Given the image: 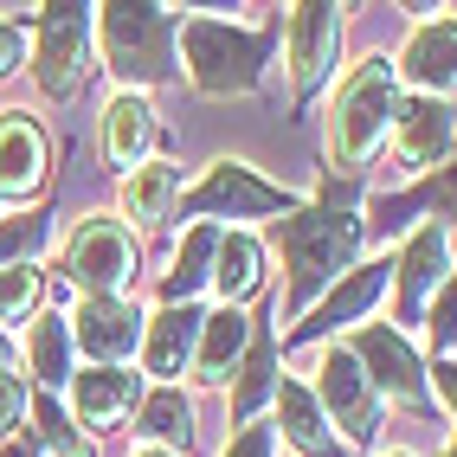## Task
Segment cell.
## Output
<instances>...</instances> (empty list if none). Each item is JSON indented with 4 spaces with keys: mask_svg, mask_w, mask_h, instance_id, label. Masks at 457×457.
<instances>
[{
    "mask_svg": "<svg viewBox=\"0 0 457 457\" xmlns=\"http://www.w3.org/2000/svg\"><path fill=\"white\" fill-rule=\"evenodd\" d=\"M361 238H368V226H361V212H354V180H342V187L328 180L316 206L284 212L278 220V245H284L278 316H310L316 303L354 270Z\"/></svg>",
    "mask_w": 457,
    "mask_h": 457,
    "instance_id": "cell-1",
    "label": "cell"
},
{
    "mask_svg": "<svg viewBox=\"0 0 457 457\" xmlns=\"http://www.w3.org/2000/svg\"><path fill=\"white\" fill-rule=\"evenodd\" d=\"M284 39V20L238 26L220 20L212 7H194V20H180V58H187V84L200 97H252L264 84L270 46Z\"/></svg>",
    "mask_w": 457,
    "mask_h": 457,
    "instance_id": "cell-2",
    "label": "cell"
},
{
    "mask_svg": "<svg viewBox=\"0 0 457 457\" xmlns=\"http://www.w3.org/2000/svg\"><path fill=\"white\" fill-rule=\"evenodd\" d=\"M97 46L104 65L123 90H155L168 78H180L174 52H180V13L174 7H148V0H116V7H97Z\"/></svg>",
    "mask_w": 457,
    "mask_h": 457,
    "instance_id": "cell-3",
    "label": "cell"
},
{
    "mask_svg": "<svg viewBox=\"0 0 457 457\" xmlns=\"http://www.w3.org/2000/svg\"><path fill=\"white\" fill-rule=\"evenodd\" d=\"M393 116H400V71L386 58H361V65L335 84V104H328V162L335 168H368L386 136H393Z\"/></svg>",
    "mask_w": 457,
    "mask_h": 457,
    "instance_id": "cell-4",
    "label": "cell"
},
{
    "mask_svg": "<svg viewBox=\"0 0 457 457\" xmlns=\"http://www.w3.org/2000/svg\"><path fill=\"white\" fill-rule=\"evenodd\" d=\"M296 187H278V180H264L252 162H232L220 155L187 194H180L174 220H194V226H226V232H245V220H284L296 212Z\"/></svg>",
    "mask_w": 457,
    "mask_h": 457,
    "instance_id": "cell-5",
    "label": "cell"
},
{
    "mask_svg": "<svg viewBox=\"0 0 457 457\" xmlns=\"http://www.w3.org/2000/svg\"><path fill=\"white\" fill-rule=\"evenodd\" d=\"M142 270V245L116 212H84L65 238V284L84 296H123Z\"/></svg>",
    "mask_w": 457,
    "mask_h": 457,
    "instance_id": "cell-6",
    "label": "cell"
},
{
    "mask_svg": "<svg viewBox=\"0 0 457 457\" xmlns=\"http://www.w3.org/2000/svg\"><path fill=\"white\" fill-rule=\"evenodd\" d=\"M90 39H97V7H33V78L46 97H78L90 78Z\"/></svg>",
    "mask_w": 457,
    "mask_h": 457,
    "instance_id": "cell-7",
    "label": "cell"
},
{
    "mask_svg": "<svg viewBox=\"0 0 457 457\" xmlns=\"http://www.w3.org/2000/svg\"><path fill=\"white\" fill-rule=\"evenodd\" d=\"M316 400H322L328 425L342 432V445H374V438H380L386 400L374 393L368 368L354 361L348 342H328V348H322V361H316Z\"/></svg>",
    "mask_w": 457,
    "mask_h": 457,
    "instance_id": "cell-8",
    "label": "cell"
},
{
    "mask_svg": "<svg viewBox=\"0 0 457 457\" xmlns=\"http://www.w3.org/2000/svg\"><path fill=\"white\" fill-rule=\"evenodd\" d=\"M348 348H354L361 368H368V380H374L380 400H400L412 412H432V374H425L412 335H400L393 322H368V328H354Z\"/></svg>",
    "mask_w": 457,
    "mask_h": 457,
    "instance_id": "cell-9",
    "label": "cell"
},
{
    "mask_svg": "<svg viewBox=\"0 0 457 457\" xmlns=\"http://www.w3.org/2000/svg\"><path fill=\"white\" fill-rule=\"evenodd\" d=\"M342 33H348V20H342V7H328V0H303V7L284 13V58H290V90L296 97H310L335 71Z\"/></svg>",
    "mask_w": 457,
    "mask_h": 457,
    "instance_id": "cell-10",
    "label": "cell"
},
{
    "mask_svg": "<svg viewBox=\"0 0 457 457\" xmlns=\"http://www.w3.org/2000/svg\"><path fill=\"white\" fill-rule=\"evenodd\" d=\"M65 322H71V348L90 354V368H123L142 348V328H148L136 296H84Z\"/></svg>",
    "mask_w": 457,
    "mask_h": 457,
    "instance_id": "cell-11",
    "label": "cell"
},
{
    "mask_svg": "<svg viewBox=\"0 0 457 457\" xmlns=\"http://www.w3.org/2000/svg\"><path fill=\"white\" fill-rule=\"evenodd\" d=\"M393 278H400V322L393 328H425V310H432L438 284L451 278V232L432 220V226H412L406 232V252L393 258Z\"/></svg>",
    "mask_w": 457,
    "mask_h": 457,
    "instance_id": "cell-12",
    "label": "cell"
},
{
    "mask_svg": "<svg viewBox=\"0 0 457 457\" xmlns=\"http://www.w3.org/2000/svg\"><path fill=\"white\" fill-rule=\"evenodd\" d=\"M386 278H393V264L386 258H374V264H354L342 284H335L310 316H303L290 335H284V348H310V342H322V335H342V328H354L361 316H374V303L386 296Z\"/></svg>",
    "mask_w": 457,
    "mask_h": 457,
    "instance_id": "cell-13",
    "label": "cell"
},
{
    "mask_svg": "<svg viewBox=\"0 0 457 457\" xmlns=\"http://www.w3.org/2000/svg\"><path fill=\"white\" fill-rule=\"evenodd\" d=\"M52 180V142L26 110H0V200H39Z\"/></svg>",
    "mask_w": 457,
    "mask_h": 457,
    "instance_id": "cell-14",
    "label": "cell"
},
{
    "mask_svg": "<svg viewBox=\"0 0 457 457\" xmlns=\"http://www.w3.org/2000/svg\"><path fill=\"white\" fill-rule=\"evenodd\" d=\"M393 71L412 84V97L451 104V97H457V20H445V13H438V20H419Z\"/></svg>",
    "mask_w": 457,
    "mask_h": 457,
    "instance_id": "cell-15",
    "label": "cell"
},
{
    "mask_svg": "<svg viewBox=\"0 0 457 457\" xmlns=\"http://www.w3.org/2000/svg\"><path fill=\"white\" fill-rule=\"evenodd\" d=\"M457 148V110L438 97H400L393 116V155L406 168H445Z\"/></svg>",
    "mask_w": 457,
    "mask_h": 457,
    "instance_id": "cell-16",
    "label": "cell"
},
{
    "mask_svg": "<svg viewBox=\"0 0 457 457\" xmlns=\"http://www.w3.org/2000/svg\"><path fill=\"white\" fill-rule=\"evenodd\" d=\"M200 328H206V310H200V303H162V310L148 316V328H142V361H148V374H155L162 386H174L180 374L194 368Z\"/></svg>",
    "mask_w": 457,
    "mask_h": 457,
    "instance_id": "cell-17",
    "label": "cell"
},
{
    "mask_svg": "<svg viewBox=\"0 0 457 457\" xmlns=\"http://www.w3.org/2000/svg\"><path fill=\"white\" fill-rule=\"evenodd\" d=\"M97 148L116 174H136L155 148V104L136 97V90H116L104 104V123H97Z\"/></svg>",
    "mask_w": 457,
    "mask_h": 457,
    "instance_id": "cell-18",
    "label": "cell"
},
{
    "mask_svg": "<svg viewBox=\"0 0 457 457\" xmlns=\"http://www.w3.org/2000/svg\"><path fill=\"white\" fill-rule=\"evenodd\" d=\"M142 393L148 386L129 368H84V374H71V412L90 432H110V425H123L142 406Z\"/></svg>",
    "mask_w": 457,
    "mask_h": 457,
    "instance_id": "cell-19",
    "label": "cell"
},
{
    "mask_svg": "<svg viewBox=\"0 0 457 457\" xmlns=\"http://www.w3.org/2000/svg\"><path fill=\"white\" fill-rule=\"evenodd\" d=\"M278 438L284 445H296L303 457H342L348 445H342V432L328 425V412H322V400H316V386H303V380H278Z\"/></svg>",
    "mask_w": 457,
    "mask_h": 457,
    "instance_id": "cell-20",
    "label": "cell"
},
{
    "mask_svg": "<svg viewBox=\"0 0 457 457\" xmlns=\"http://www.w3.org/2000/svg\"><path fill=\"white\" fill-rule=\"evenodd\" d=\"M412 212H438V220H457V148H451V162L432 168L425 180H412L406 194H380L374 200V232H406L412 226Z\"/></svg>",
    "mask_w": 457,
    "mask_h": 457,
    "instance_id": "cell-21",
    "label": "cell"
},
{
    "mask_svg": "<svg viewBox=\"0 0 457 457\" xmlns=\"http://www.w3.org/2000/svg\"><path fill=\"white\" fill-rule=\"evenodd\" d=\"M245 348H252V316L232 310V303H220V310L206 316V328H200L194 380H200V386H226V380L238 374V361H245Z\"/></svg>",
    "mask_w": 457,
    "mask_h": 457,
    "instance_id": "cell-22",
    "label": "cell"
},
{
    "mask_svg": "<svg viewBox=\"0 0 457 457\" xmlns=\"http://www.w3.org/2000/svg\"><path fill=\"white\" fill-rule=\"evenodd\" d=\"M26 374L39 380V393L71 386V374H78V348H71V322L58 316V310H39L33 322H26Z\"/></svg>",
    "mask_w": 457,
    "mask_h": 457,
    "instance_id": "cell-23",
    "label": "cell"
},
{
    "mask_svg": "<svg viewBox=\"0 0 457 457\" xmlns=\"http://www.w3.org/2000/svg\"><path fill=\"white\" fill-rule=\"evenodd\" d=\"M278 380H284L278 374V335L252 322V348H245V361H238V374H232V419L252 425L270 400H278Z\"/></svg>",
    "mask_w": 457,
    "mask_h": 457,
    "instance_id": "cell-24",
    "label": "cell"
},
{
    "mask_svg": "<svg viewBox=\"0 0 457 457\" xmlns=\"http://www.w3.org/2000/svg\"><path fill=\"white\" fill-rule=\"evenodd\" d=\"M136 432H142V445L187 457V445H194V400H187L180 386L142 393V406H136Z\"/></svg>",
    "mask_w": 457,
    "mask_h": 457,
    "instance_id": "cell-25",
    "label": "cell"
},
{
    "mask_svg": "<svg viewBox=\"0 0 457 457\" xmlns=\"http://www.w3.org/2000/svg\"><path fill=\"white\" fill-rule=\"evenodd\" d=\"M212 258H220V226H187L174 264L162 270V303H194L212 284Z\"/></svg>",
    "mask_w": 457,
    "mask_h": 457,
    "instance_id": "cell-26",
    "label": "cell"
},
{
    "mask_svg": "<svg viewBox=\"0 0 457 457\" xmlns=\"http://www.w3.org/2000/svg\"><path fill=\"white\" fill-rule=\"evenodd\" d=\"M180 206V168L174 162H142L136 174H123V212L136 226H168Z\"/></svg>",
    "mask_w": 457,
    "mask_h": 457,
    "instance_id": "cell-27",
    "label": "cell"
},
{
    "mask_svg": "<svg viewBox=\"0 0 457 457\" xmlns=\"http://www.w3.org/2000/svg\"><path fill=\"white\" fill-rule=\"evenodd\" d=\"M264 284V245L252 232H220V258H212V290L232 310H245V296Z\"/></svg>",
    "mask_w": 457,
    "mask_h": 457,
    "instance_id": "cell-28",
    "label": "cell"
},
{
    "mask_svg": "<svg viewBox=\"0 0 457 457\" xmlns=\"http://www.w3.org/2000/svg\"><path fill=\"white\" fill-rule=\"evenodd\" d=\"M52 245V220L46 212H0V270L7 264H33Z\"/></svg>",
    "mask_w": 457,
    "mask_h": 457,
    "instance_id": "cell-29",
    "label": "cell"
},
{
    "mask_svg": "<svg viewBox=\"0 0 457 457\" xmlns=\"http://www.w3.org/2000/svg\"><path fill=\"white\" fill-rule=\"evenodd\" d=\"M33 419H39V445L46 451H58V457H97L90 451V438L71 425V412L52 400V393H33Z\"/></svg>",
    "mask_w": 457,
    "mask_h": 457,
    "instance_id": "cell-30",
    "label": "cell"
},
{
    "mask_svg": "<svg viewBox=\"0 0 457 457\" xmlns=\"http://www.w3.org/2000/svg\"><path fill=\"white\" fill-rule=\"evenodd\" d=\"M39 296H46L39 264H7V270H0V328H7V322H33Z\"/></svg>",
    "mask_w": 457,
    "mask_h": 457,
    "instance_id": "cell-31",
    "label": "cell"
},
{
    "mask_svg": "<svg viewBox=\"0 0 457 457\" xmlns=\"http://www.w3.org/2000/svg\"><path fill=\"white\" fill-rule=\"evenodd\" d=\"M425 342H432V361H445V354L457 348V270L438 284L432 310H425Z\"/></svg>",
    "mask_w": 457,
    "mask_h": 457,
    "instance_id": "cell-32",
    "label": "cell"
},
{
    "mask_svg": "<svg viewBox=\"0 0 457 457\" xmlns=\"http://www.w3.org/2000/svg\"><path fill=\"white\" fill-rule=\"evenodd\" d=\"M26 406H33V393H26L20 374H0V445L20 438V425H26Z\"/></svg>",
    "mask_w": 457,
    "mask_h": 457,
    "instance_id": "cell-33",
    "label": "cell"
},
{
    "mask_svg": "<svg viewBox=\"0 0 457 457\" xmlns=\"http://www.w3.org/2000/svg\"><path fill=\"white\" fill-rule=\"evenodd\" d=\"M220 457H278V425H264V419L238 425V432L226 438V451H220Z\"/></svg>",
    "mask_w": 457,
    "mask_h": 457,
    "instance_id": "cell-34",
    "label": "cell"
},
{
    "mask_svg": "<svg viewBox=\"0 0 457 457\" xmlns=\"http://www.w3.org/2000/svg\"><path fill=\"white\" fill-rule=\"evenodd\" d=\"M13 65H26V33L20 20H0V78H13Z\"/></svg>",
    "mask_w": 457,
    "mask_h": 457,
    "instance_id": "cell-35",
    "label": "cell"
},
{
    "mask_svg": "<svg viewBox=\"0 0 457 457\" xmlns=\"http://www.w3.org/2000/svg\"><path fill=\"white\" fill-rule=\"evenodd\" d=\"M425 374H432V380H438V393H445V406L457 412V354H445V361H432V368H425Z\"/></svg>",
    "mask_w": 457,
    "mask_h": 457,
    "instance_id": "cell-36",
    "label": "cell"
},
{
    "mask_svg": "<svg viewBox=\"0 0 457 457\" xmlns=\"http://www.w3.org/2000/svg\"><path fill=\"white\" fill-rule=\"evenodd\" d=\"M0 457H46V445H39V432H20V438L0 445Z\"/></svg>",
    "mask_w": 457,
    "mask_h": 457,
    "instance_id": "cell-37",
    "label": "cell"
},
{
    "mask_svg": "<svg viewBox=\"0 0 457 457\" xmlns=\"http://www.w3.org/2000/svg\"><path fill=\"white\" fill-rule=\"evenodd\" d=\"M13 361H20V348H13V335L0 328V374H13Z\"/></svg>",
    "mask_w": 457,
    "mask_h": 457,
    "instance_id": "cell-38",
    "label": "cell"
},
{
    "mask_svg": "<svg viewBox=\"0 0 457 457\" xmlns=\"http://www.w3.org/2000/svg\"><path fill=\"white\" fill-rule=\"evenodd\" d=\"M129 457H174V451H155V445H142V451H129Z\"/></svg>",
    "mask_w": 457,
    "mask_h": 457,
    "instance_id": "cell-39",
    "label": "cell"
},
{
    "mask_svg": "<svg viewBox=\"0 0 457 457\" xmlns=\"http://www.w3.org/2000/svg\"><path fill=\"white\" fill-rule=\"evenodd\" d=\"M445 457H457V432H451V445H445Z\"/></svg>",
    "mask_w": 457,
    "mask_h": 457,
    "instance_id": "cell-40",
    "label": "cell"
},
{
    "mask_svg": "<svg viewBox=\"0 0 457 457\" xmlns=\"http://www.w3.org/2000/svg\"><path fill=\"white\" fill-rule=\"evenodd\" d=\"M386 457H412V451H386Z\"/></svg>",
    "mask_w": 457,
    "mask_h": 457,
    "instance_id": "cell-41",
    "label": "cell"
}]
</instances>
